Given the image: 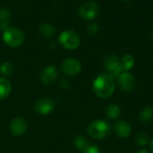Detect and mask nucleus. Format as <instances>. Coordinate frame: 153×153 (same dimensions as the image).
<instances>
[{
  "label": "nucleus",
  "mask_w": 153,
  "mask_h": 153,
  "mask_svg": "<svg viewBox=\"0 0 153 153\" xmlns=\"http://www.w3.org/2000/svg\"><path fill=\"white\" fill-rule=\"evenodd\" d=\"M116 79L111 75L105 73L98 76L92 84L94 94L100 98L110 97L116 89Z\"/></svg>",
  "instance_id": "f257e3e1"
},
{
  "label": "nucleus",
  "mask_w": 153,
  "mask_h": 153,
  "mask_svg": "<svg viewBox=\"0 0 153 153\" xmlns=\"http://www.w3.org/2000/svg\"><path fill=\"white\" fill-rule=\"evenodd\" d=\"M111 132V127L109 124L103 120H95L90 124L88 126L89 135L97 140H101L107 138Z\"/></svg>",
  "instance_id": "f03ea898"
},
{
  "label": "nucleus",
  "mask_w": 153,
  "mask_h": 153,
  "mask_svg": "<svg viewBox=\"0 0 153 153\" xmlns=\"http://www.w3.org/2000/svg\"><path fill=\"white\" fill-rule=\"evenodd\" d=\"M3 41L4 42L12 48H16L21 46L25 41L24 32L16 28V27H9L5 31L3 32Z\"/></svg>",
  "instance_id": "7ed1b4c3"
},
{
  "label": "nucleus",
  "mask_w": 153,
  "mask_h": 153,
  "mask_svg": "<svg viewBox=\"0 0 153 153\" xmlns=\"http://www.w3.org/2000/svg\"><path fill=\"white\" fill-rule=\"evenodd\" d=\"M100 13V7L98 3L95 1H86L83 2L79 9V15L84 20H92L95 19Z\"/></svg>",
  "instance_id": "20e7f679"
},
{
  "label": "nucleus",
  "mask_w": 153,
  "mask_h": 153,
  "mask_svg": "<svg viewBox=\"0 0 153 153\" xmlns=\"http://www.w3.org/2000/svg\"><path fill=\"white\" fill-rule=\"evenodd\" d=\"M58 41L65 49L71 50L77 49L81 42L79 35L75 32L71 30L62 32L58 37Z\"/></svg>",
  "instance_id": "39448f33"
},
{
  "label": "nucleus",
  "mask_w": 153,
  "mask_h": 153,
  "mask_svg": "<svg viewBox=\"0 0 153 153\" xmlns=\"http://www.w3.org/2000/svg\"><path fill=\"white\" fill-rule=\"evenodd\" d=\"M104 66L106 70L108 71V74L111 75L114 78H117L123 72L120 60L115 54H109L105 58Z\"/></svg>",
  "instance_id": "423d86ee"
},
{
  "label": "nucleus",
  "mask_w": 153,
  "mask_h": 153,
  "mask_svg": "<svg viewBox=\"0 0 153 153\" xmlns=\"http://www.w3.org/2000/svg\"><path fill=\"white\" fill-rule=\"evenodd\" d=\"M61 69L65 75L76 76L82 70V64L74 58H68L61 63Z\"/></svg>",
  "instance_id": "0eeeda50"
},
{
  "label": "nucleus",
  "mask_w": 153,
  "mask_h": 153,
  "mask_svg": "<svg viewBox=\"0 0 153 153\" xmlns=\"http://www.w3.org/2000/svg\"><path fill=\"white\" fill-rule=\"evenodd\" d=\"M117 82L120 89L125 92H131L134 89V87H135L134 77L127 71L122 72L117 78Z\"/></svg>",
  "instance_id": "6e6552de"
},
{
  "label": "nucleus",
  "mask_w": 153,
  "mask_h": 153,
  "mask_svg": "<svg viewBox=\"0 0 153 153\" xmlns=\"http://www.w3.org/2000/svg\"><path fill=\"white\" fill-rule=\"evenodd\" d=\"M55 109V103L53 100L48 97L41 98L38 100L35 104L34 110L39 115H48L53 112Z\"/></svg>",
  "instance_id": "1a4fd4ad"
},
{
  "label": "nucleus",
  "mask_w": 153,
  "mask_h": 153,
  "mask_svg": "<svg viewBox=\"0 0 153 153\" xmlns=\"http://www.w3.org/2000/svg\"><path fill=\"white\" fill-rule=\"evenodd\" d=\"M58 76V71L55 66H48L44 68L40 73V80L45 85H49L55 82Z\"/></svg>",
  "instance_id": "9d476101"
},
{
  "label": "nucleus",
  "mask_w": 153,
  "mask_h": 153,
  "mask_svg": "<svg viewBox=\"0 0 153 153\" xmlns=\"http://www.w3.org/2000/svg\"><path fill=\"white\" fill-rule=\"evenodd\" d=\"M27 130V123L22 117H15L10 124V131L14 136L22 135Z\"/></svg>",
  "instance_id": "9b49d317"
},
{
  "label": "nucleus",
  "mask_w": 153,
  "mask_h": 153,
  "mask_svg": "<svg viewBox=\"0 0 153 153\" xmlns=\"http://www.w3.org/2000/svg\"><path fill=\"white\" fill-rule=\"evenodd\" d=\"M114 132L116 135L119 138H127L132 132L131 125L124 120H119L114 124Z\"/></svg>",
  "instance_id": "f8f14e48"
},
{
  "label": "nucleus",
  "mask_w": 153,
  "mask_h": 153,
  "mask_svg": "<svg viewBox=\"0 0 153 153\" xmlns=\"http://www.w3.org/2000/svg\"><path fill=\"white\" fill-rule=\"evenodd\" d=\"M11 17V13L8 9L0 8V31L4 32L10 27Z\"/></svg>",
  "instance_id": "ddd939ff"
},
{
  "label": "nucleus",
  "mask_w": 153,
  "mask_h": 153,
  "mask_svg": "<svg viewBox=\"0 0 153 153\" xmlns=\"http://www.w3.org/2000/svg\"><path fill=\"white\" fill-rule=\"evenodd\" d=\"M153 119V108L151 106H145L139 115V120L143 124H150Z\"/></svg>",
  "instance_id": "4468645a"
},
{
  "label": "nucleus",
  "mask_w": 153,
  "mask_h": 153,
  "mask_svg": "<svg viewBox=\"0 0 153 153\" xmlns=\"http://www.w3.org/2000/svg\"><path fill=\"white\" fill-rule=\"evenodd\" d=\"M12 90L11 83L4 78H0V99L6 98Z\"/></svg>",
  "instance_id": "2eb2a0df"
},
{
  "label": "nucleus",
  "mask_w": 153,
  "mask_h": 153,
  "mask_svg": "<svg viewBox=\"0 0 153 153\" xmlns=\"http://www.w3.org/2000/svg\"><path fill=\"white\" fill-rule=\"evenodd\" d=\"M39 32L44 38H51L55 34V27L50 23H43L39 26Z\"/></svg>",
  "instance_id": "dca6fc26"
},
{
  "label": "nucleus",
  "mask_w": 153,
  "mask_h": 153,
  "mask_svg": "<svg viewBox=\"0 0 153 153\" xmlns=\"http://www.w3.org/2000/svg\"><path fill=\"white\" fill-rule=\"evenodd\" d=\"M120 115H121V109H120V107L117 105L112 104V105H109L107 107L106 115H107V117L108 119L115 120V119L118 118Z\"/></svg>",
  "instance_id": "f3484780"
},
{
  "label": "nucleus",
  "mask_w": 153,
  "mask_h": 153,
  "mask_svg": "<svg viewBox=\"0 0 153 153\" xmlns=\"http://www.w3.org/2000/svg\"><path fill=\"white\" fill-rule=\"evenodd\" d=\"M120 64H121L123 70H125V71L129 70L134 65V59L131 54H125L120 59Z\"/></svg>",
  "instance_id": "a211bd4d"
},
{
  "label": "nucleus",
  "mask_w": 153,
  "mask_h": 153,
  "mask_svg": "<svg viewBox=\"0 0 153 153\" xmlns=\"http://www.w3.org/2000/svg\"><path fill=\"white\" fill-rule=\"evenodd\" d=\"M73 143L74 145V147L79 150V151H83L88 146H89V143H88V141L87 139L82 136V135H77L74 138L73 140Z\"/></svg>",
  "instance_id": "6ab92c4d"
},
{
  "label": "nucleus",
  "mask_w": 153,
  "mask_h": 153,
  "mask_svg": "<svg viewBox=\"0 0 153 153\" xmlns=\"http://www.w3.org/2000/svg\"><path fill=\"white\" fill-rule=\"evenodd\" d=\"M13 71V66L11 62H4L0 66V72L4 76H10Z\"/></svg>",
  "instance_id": "aec40b11"
},
{
  "label": "nucleus",
  "mask_w": 153,
  "mask_h": 153,
  "mask_svg": "<svg viewBox=\"0 0 153 153\" xmlns=\"http://www.w3.org/2000/svg\"><path fill=\"white\" fill-rule=\"evenodd\" d=\"M135 142H136L137 145L143 147V146L147 145V143L149 142V137L145 133H139L135 137Z\"/></svg>",
  "instance_id": "412c9836"
},
{
  "label": "nucleus",
  "mask_w": 153,
  "mask_h": 153,
  "mask_svg": "<svg viewBox=\"0 0 153 153\" xmlns=\"http://www.w3.org/2000/svg\"><path fill=\"white\" fill-rule=\"evenodd\" d=\"M82 153H101V151H100V149L97 145L89 144V146L82 151Z\"/></svg>",
  "instance_id": "4be33fe9"
},
{
  "label": "nucleus",
  "mask_w": 153,
  "mask_h": 153,
  "mask_svg": "<svg viewBox=\"0 0 153 153\" xmlns=\"http://www.w3.org/2000/svg\"><path fill=\"white\" fill-rule=\"evenodd\" d=\"M87 31H88L89 33H91V34H96V33L98 32V31H99V26H98V24L91 23L88 24V26H87Z\"/></svg>",
  "instance_id": "5701e85b"
},
{
  "label": "nucleus",
  "mask_w": 153,
  "mask_h": 153,
  "mask_svg": "<svg viewBox=\"0 0 153 153\" xmlns=\"http://www.w3.org/2000/svg\"><path fill=\"white\" fill-rule=\"evenodd\" d=\"M136 153H150L147 150H141V151H136Z\"/></svg>",
  "instance_id": "b1692460"
},
{
  "label": "nucleus",
  "mask_w": 153,
  "mask_h": 153,
  "mask_svg": "<svg viewBox=\"0 0 153 153\" xmlns=\"http://www.w3.org/2000/svg\"><path fill=\"white\" fill-rule=\"evenodd\" d=\"M151 149H152V151L153 152V140L151 142Z\"/></svg>",
  "instance_id": "393cba45"
},
{
  "label": "nucleus",
  "mask_w": 153,
  "mask_h": 153,
  "mask_svg": "<svg viewBox=\"0 0 153 153\" xmlns=\"http://www.w3.org/2000/svg\"><path fill=\"white\" fill-rule=\"evenodd\" d=\"M122 1H130V0H122Z\"/></svg>",
  "instance_id": "a878e982"
},
{
  "label": "nucleus",
  "mask_w": 153,
  "mask_h": 153,
  "mask_svg": "<svg viewBox=\"0 0 153 153\" xmlns=\"http://www.w3.org/2000/svg\"><path fill=\"white\" fill-rule=\"evenodd\" d=\"M152 39H153V31H152Z\"/></svg>",
  "instance_id": "bb28decb"
}]
</instances>
